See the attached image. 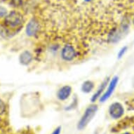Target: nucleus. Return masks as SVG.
<instances>
[{
  "label": "nucleus",
  "mask_w": 134,
  "mask_h": 134,
  "mask_svg": "<svg viewBox=\"0 0 134 134\" xmlns=\"http://www.w3.org/2000/svg\"><path fill=\"white\" fill-rule=\"evenodd\" d=\"M98 110V107L96 105H92L86 108L85 112L83 114L81 118L78 122L77 128L78 129L82 130L88 125L91 120L93 119V117L95 116Z\"/></svg>",
  "instance_id": "1"
},
{
  "label": "nucleus",
  "mask_w": 134,
  "mask_h": 134,
  "mask_svg": "<svg viewBox=\"0 0 134 134\" xmlns=\"http://www.w3.org/2000/svg\"><path fill=\"white\" fill-rule=\"evenodd\" d=\"M5 23L11 28H17L23 23V17L19 12L11 11L5 18Z\"/></svg>",
  "instance_id": "2"
},
{
  "label": "nucleus",
  "mask_w": 134,
  "mask_h": 134,
  "mask_svg": "<svg viewBox=\"0 0 134 134\" xmlns=\"http://www.w3.org/2000/svg\"><path fill=\"white\" fill-rule=\"evenodd\" d=\"M109 114L110 116L114 119L121 118L124 114V108L121 103H114L109 108Z\"/></svg>",
  "instance_id": "3"
},
{
  "label": "nucleus",
  "mask_w": 134,
  "mask_h": 134,
  "mask_svg": "<svg viewBox=\"0 0 134 134\" xmlns=\"http://www.w3.org/2000/svg\"><path fill=\"white\" fill-rule=\"evenodd\" d=\"M77 53L76 51L72 45L67 44L64 46L61 51L62 58L65 61H71L76 57Z\"/></svg>",
  "instance_id": "4"
},
{
  "label": "nucleus",
  "mask_w": 134,
  "mask_h": 134,
  "mask_svg": "<svg viewBox=\"0 0 134 134\" xmlns=\"http://www.w3.org/2000/svg\"><path fill=\"white\" fill-rule=\"evenodd\" d=\"M117 83H118V77H113L109 83V86H108V88H107L106 91L100 96V102L106 101L111 96V95L112 94V93L114 92V89L116 88Z\"/></svg>",
  "instance_id": "5"
},
{
  "label": "nucleus",
  "mask_w": 134,
  "mask_h": 134,
  "mask_svg": "<svg viewBox=\"0 0 134 134\" xmlns=\"http://www.w3.org/2000/svg\"><path fill=\"white\" fill-rule=\"evenodd\" d=\"M72 93V88L70 86H64L57 93L58 98L60 100H65L70 96Z\"/></svg>",
  "instance_id": "6"
},
{
  "label": "nucleus",
  "mask_w": 134,
  "mask_h": 134,
  "mask_svg": "<svg viewBox=\"0 0 134 134\" xmlns=\"http://www.w3.org/2000/svg\"><path fill=\"white\" fill-rule=\"evenodd\" d=\"M40 26H39V23H38L36 20H32L30 21L27 25L26 28V32L27 35L29 36H34L39 30Z\"/></svg>",
  "instance_id": "7"
},
{
  "label": "nucleus",
  "mask_w": 134,
  "mask_h": 134,
  "mask_svg": "<svg viewBox=\"0 0 134 134\" xmlns=\"http://www.w3.org/2000/svg\"><path fill=\"white\" fill-rule=\"evenodd\" d=\"M108 83V79H106L105 81L102 83V84L100 86H99V88H98V90L96 91V92L95 93L93 96L91 98V101L92 102H95L96 100L99 97L101 96L102 93L103 92V91L105 90V88L106 86H107V84Z\"/></svg>",
  "instance_id": "8"
},
{
  "label": "nucleus",
  "mask_w": 134,
  "mask_h": 134,
  "mask_svg": "<svg viewBox=\"0 0 134 134\" xmlns=\"http://www.w3.org/2000/svg\"><path fill=\"white\" fill-rule=\"evenodd\" d=\"M32 55L31 54L30 52L25 51L20 55V61L21 63L26 65H28L29 63H30L31 61L32 60Z\"/></svg>",
  "instance_id": "9"
},
{
  "label": "nucleus",
  "mask_w": 134,
  "mask_h": 134,
  "mask_svg": "<svg viewBox=\"0 0 134 134\" xmlns=\"http://www.w3.org/2000/svg\"><path fill=\"white\" fill-rule=\"evenodd\" d=\"M94 88V83L91 81H86L81 86V91L84 93H90Z\"/></svg>",
  "instance_id": "10"
},
{
  "label": "nucleus",
  "mask_w": 134,
  "mask_h": 134,
  "mask_svg": "<svg viewBox=\"0 0 134 134\" xmlns=\"http://www.w3.org/2000/svg\"><path fill=\"white\" fill-rule=\"evenodd\" d=\"M6 112V105H5L4 103L0 100V115H2Z\"/></svg>",
  "instance_id": "11"
},
{
  "label": "nucleus",
  "mask_w": 134,
  "mask_h": 134,
  "mask_svg": "<svg viewBox=\"0 0 134 134\" xmlns=\"http://www.w3.org/2000/svg\"><path fill=\"white\" fill-rule=\"evenodd\" d=\"M127 51V46H124L123 48H121V50L119 51L118 53V58H121L124 56V55L125 54V53Z\"/></svg>",
  "instance_id": "12"
},
{
  "label": "nucleus",
  "mask_w": 134,
  "mask_h": 134,
  "mask_svg": "<svg viewBox=\"0 0 134 134\" xmlns=\"http://www.w3.org/2000/svg\"><path fill=\"white\" fill-rule=\"evenodd\" d=\"M60 132H61V127L60 126H58L55 129L54 131H53V133L51 134H60Z\"/></svg>",
  "instance_id": "13"
},
{
  "label": "nucleus",
  "mask_w": 134,
  "mask_h": 134,
  "mask_svg": "<svg viewBox=\"0 0 134 134\" xmlns=\"http://www.w3.org/2000/svg\"><path fill=\"white\" fill-rule=\"evenodd\" d=\"M5 14L7 15V11L2 7H0V16H3Z\"/></svg>",
  "instance_id": "14"
},
{
  "label": "nucleus",
  "mask_w": 134,
  "mask_h": 134,
  "mask_svg": "<svg viewBox=\"0 0 134 134\" xmlns=\"http://www.w3.org/2000/svg\"><path fill=\"white\" fill-rule=\"evenodd\" d=\"M86 2H90V1H92V0H85Z\"/></svg>",
  "instance_id": "15"
},
{
  "label": "nucleus",
  "mask_w": 134,
  "mask_h": 134,
  "mask_svg": "<svg viewBox=\"0 0 134 134\" xmlns=\"http://www.w3.org/2000/svg\"><path fill=\"white\" fill-rule=\"evenodd\" d=\"M123 134H131V133H124Z\"/></svg>",
  "instance_id": "16"
},
{
  "label": "nucleus",
  "mask_w": 134,
  "mask_h": 134,
  "mask_svg": "<svg viewBox=\"0 0 134 134\" xmlns=\"http://www.w3.org/2000/svg\"><path fill=\"white\" fill-rule=\"evenodd\" d=\"M133 24H134V18H133Z\"/></svg>",
  "instance_id": "17"
}]
</instances>
